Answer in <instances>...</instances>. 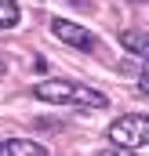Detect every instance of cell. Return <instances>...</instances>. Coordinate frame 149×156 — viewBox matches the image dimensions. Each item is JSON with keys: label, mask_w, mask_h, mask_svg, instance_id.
I'll return each mask as SVG.
<instances>
[{"label": "cell", "mask_w": 149, "mask_h": 156, "mask_svg": "<svg viewBox=\"0 0 149 156\" xmlns=\"http://www.w3.org/2000/svg\"><path fill=\"white\" fill-rule=\"evenodd\" d=\"M40 102H51V105H76V109H106L109 98L95 87H80L69 80H44L33 87Z\"/></svg>", "instance_id": "obj_1"}, {"label": "cell", "mask_w": 149, "mask_h": 156, "mask_svg": "<svg viewBox=\"0 0 149 156\" xmlns=\"http://www.w3.org/2000/svg\"><path fill=\"white\" fill-rule=\"evenodd\" d=\"M109 142L116 149H138V145H149V116L142 113H131V116H120L109 123Z\"/></svg>", "instance_id": "obj_2"}, {"label": "cell", "mask_w": 149, "mask_h": 156, "mask_svg": "<svg viewBox=\"0 0 149 156\" xmlns=\"http://www.w3.org/2000/svg\"><path fill=\"white\" fill-rule=\"evenodd\" d=\"M51 33L66 47H76V51H91L95 47V33L84 29L80 22H69V18H51Z\"/></svg>", "instance_id": "obj_3"}, {"label": "cell", "mask_w": 149, "mask_h": 156, "mask_svg": "<svg viewBox=\"0 0 149 156\" xmlns=\"http://www.w3.org/2000/svg\"><path fill=\"white\" fill-rule=\"evenodd\" d=\"M0 156H47V149L33 138H7L0 142Z\"/></svg>", "instance_id": "obj_4"}, {"label": "cell", "mask_w": 149, "mask_h": 156, "mask_svg": "<svg viewBox=\"0 0 149 156\" xmlns=\"http://www.w3.org/2000/svg\"><path fill=\"white\" fill-rule=\"evenodd\" d=\"M120 44L131 55H149V33H142V29H124L120 33Z\"/></svg>", "instance_id": "obj_5"}, {"label": "cell", "mask_w": 149, "mask_h": 156, "mask_svg": "<svg viewBox=\"0 0 149 156\" xmlns=\"http://www.w3.org/2000/svg\"><path fill=\"white\" fill-rule=\"evenodd\" d=\"M18 18H22L18 4H15V0H0V29H11V26H18Z\"/></svg>", "instance_id": "obj_6"}, {"label": "cell", "mask_w": 149, "mask_h": 156, "mask_svg": "<svg viewBox=\"0 0 149 156\" xmlns=\"http://www.w3.org/2000/svg\"><path fill=\"white\" fill-rule=\"evenodd\" d=\"M95 156H135L131 149H116V145H109V149H102V153H95Z\"/></svg>", "instance_id": "obj_7"}, {"label": "cell", "mask_w": 149, "mask_h": 156, "mask_svg": "<svg viewBox=\"0 0 149 156\" xmlns=\"http://www.w3.org/2000/svg\"><path fill=\"white\" fill-rule=\"evenodd\" d=\"M138 87H142V91L149 94V66H146V73H142V80H138Z\"/></svg>", "instance_id": "obj_8"}, {"label": "cell", "mask_w": 149, "mask_h": 156, "mask_svg": "<svg viewBox=\"0 0 149 156\" xmlns=\"http://www.w3.org/2000/svg\"><path fill=\"white\" fill-rule=\"evenodd\" d=\"M0 76H4V62H0Z\"/></svg>", "instance_id": "obj_9"}]
</instances>
